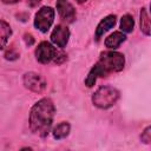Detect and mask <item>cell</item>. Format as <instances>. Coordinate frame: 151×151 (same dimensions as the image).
Wrapping results in <instances>:
<instances>
[{
	"mask_svg": "<svg viewBox=\"0 0 151 151\" xmlns=\"http://www.w3.org/2000/svg\"><path fill=\"white\" fill-rule=\"evenodd\" d=\"M55 107L50 98H42L33 105L29 112V127L33 133L46 137L51 130Z\"/></svg>",
	"mask_w": 151,
	"mask_h": 151,
	"instance_id": "6da1fadb",
	"label": "cell"
},
{
	"mask_svg": "<svg viewBox=\"0 0 151 151\" xmlns=\"http://www.w3.org/2000/svg\"><path fill=\"white\" fill-rule=\"evenodd\" d=\"M59 51L48 41H41L35 50V58L41 64L55 61Z\"/></svg>",
	"mask_w": 151,
	"mask_h": 151,
	"instance_id": "5b68a950",
	"label": "cell"
},
{
	"mask_svg": "<svg viewBox=\"0 0 151 151\" xmlns=\"http://www.w3.org/2000/svg\"><path fill=\"white\" fill-rule=\"evenodd\" d=\"M107 74H109V72H107L99 63H97V64L91 68V71L88 72L87 77H86V79H85V84H86L88 87H92V86L94 85V83H96V80H97L98 77H105V76H107Z\"/></svg>",
	"mask_w": 151,
	"mask_h": 151,
	"instance_id": "9c48e42d",
	"label": "cell"
},
{
	"mask_svg": "<svg viewBox=\"0 0 151 151\" xmlns=\"http://www.w3.org/2000/svg\"><path fill=\"white\" fill-rule=\"evenodd\" d=\"M53 20H54V9L50 6H44L35 14L34 26L40 32L45 33L50 29L51 25L53 24Z\"/></svg>",
	"mask_w": 151,
	"mask_h": 151,
	"instance_id": "277c9868",
	"label": "cell"
},
{
	"mask_svg": "<svg viewBox=\"0 0 151 151\" xmlns=\"http://www.w3.org/2000/svg\"><path fill=\"white\" fill-rule=\"evenodd\" d=\"M11 35H12V29H11L9 25L6 21L1 20V22H0V37H1V47L2 48L5 47L7 40L9 39Z\"/></svg>",
	"mask_w": 151,
	"mask_h": 151,
	"instance_id": "5bb4252c",
	"label": "cell"
},
{
	"mask_svg": "<svg viewBox=\"0 0 151 151\" xmlns=\"http://www.w3.org/2000/svg\"><path fill=\"white\" fill-rule=\"evenodd\" d=\"M140 31L146 35H151V19L149 18L145 8H142L140 11Z\"/></svg>",
	"mask_w": 151,
	"mask_h": 151,
	"instance_id": "4fadbf2b",
	"label": "cell"
},
{
	"mask_svg": "<svg viewBox=\"0 0 151 151\" xmlns=\"http://www.w3.org/2000/svg\"><path fill=\"white\" fill-rule=\"evenodd\" d=\"M150 9H151V5H150Z\"/></svg>",
	"mask_w": 151,
	"mask_h": 151,
	"instance_id": "ffe728a7",
	"label": "cell"
},
{
	"mask_svg": "<svg viewBox=\"0 0 151 151\" xmlns=\"http://www.w3.org/2000/svg\"><path fill=\"white\" fill-rule=\"evenodd\" d=\"M22 83L26 88H28L32 92L41 93L46 88V80L35 72H27L22 77Z\"/></svg>",
	"mask_w": 151,
	"mask_h": 151,
	"instance_id": "8992f818",
	"label": "cell"
},
{
	"mask_svg": "<svg viewBox=\"0 0 151 151\" xmlns=\"http://www.w3.org/2000/svg\"><path fill=\"white\" fill-rule=\"evenodd\" d=\"M19 0H2V2L4 4H15V2H18Z\"/></svg>",
	"mask_w": 151,
	"mask_h": 151,
	"instance_id": "ac0fdd59",
	"label": "cell"
},
{
	"mask_svg": "<svg viewBox=\"0 0 151 151\" xmlns=\"http://www.w3.org/2000/svg\"><path fill=\"white\" fill-rule=\"evenodd\" d=\"M57 11L60 18L67 22H72L76 19V9L67 0H57Z\"/></svg>",
	"mask_w": 151,
	"mask_h": 151,
	"instance_id": "ba28073f",
	"label": "cell"
},
{
	"mask_svg": "<svg viewBox=\"0 0 151 151\" xmlns=\"http://www.w3.org/2000/svg\"><path fill=\"white\" fill-rule=\"evenodd\" d=\"M109 73L110 72H119L123 70L125 64V58L122 53L116 51H106L100 54L98 61Z\"/></svg>",
	"mask_w": 151,
	"mask_h": 151,
	"instance_id": "3957f363",
	"label": "cell"
},
{
	"mask_svg": "<svg viewBox=\"0 0 151 151\" xmlns=\"http://www.w3.org/2000/svg\"><path fill=\"white\" fill-rule=\"evenodd\" d=\"M68 38H70V31L66 26L63 25H57L51 34V41L60 48H64L67 45Z\"/></svg>",
	"mask_w": 151,
	"mask_h": 151,
	"instance_id": "52a82bcc",
	"label": "cell"
},
{
	"mask_svg": "<svg viewBox=\"0 0 151 151\" xmlns=\"http://www.w3.org/2000/svg\"><path fill=\"white\" fill-rule=\"evenodd\" d=\"M119 98V92L112 86H101L92 96V103L99 109H109L116 104Z\"/></svg>",
	"mask_w": 151,
	"mask_h": 151,
	"instance_id": "7a4b0ae2",
	"label": "cell"
},
{
	"mask_svg": "<svg viewBox=\"0 0 151 151\" xmlns=\"http://www.w3.org/2000/svg\"><path fill=\"white\" fill-rule=\"evenodd\" d=\"M86 0H77V2H79V4H83V2H85Z\"/></svg>",
	"mask_w": 151,
	"mask_h": 151,
	"instance_id": "d6986e66",
	"label": "cell"
},
{
	"mask_svg": "<svg viewBox=\"0 0 151 151\" xmlns=\"http://www.w3.org/2000/svg\"><path fill=\"white\" fill-rule=\"evenodd\" d=\"M116 19H117V17L113 15V14H111V15L105 17V18L98 24L97 29H96V39H97V40H99V38H100L105 32H107L110 28H112V27L114 26Z\"/></svg>",
	"mask_w": 151,
	"mask_h": 151,
	"instance_id": "30bf717a",
	"label": "cell"
},
{
	"mask_svg": "<svg viewBox=\"0 0 151 151\" xmlns=\"http://www.w3.org/2000/svg\"><path fill=\"white\" fill-rule=\"evenodd\" d=\"M70 124L67 122H61L60 124H58L54 130H53V137L57 139V140H60V139H64L65 137L68 136L70 133Z\"/></svg>",
	"mask_w": 151,
	"mask_h": 151,
	"instance_id": "7c38bea8",
	"label": "cell"
},
{
	"mask_svg": "<svg viewBox=\"0 0 151 151\" xmlns=\"http://www.w3.org/2000/svg\"><path fill=\"white\" fill-rule=\"evenodd\" d=\"M125 40H126V35L123 32H113L105 39V46L110 50H116Z\"/></svg>",
	"mask_w": 151,
	"mask_h": 151,
	"instance_id": "8fae6325",
	"label": "cell"
},
{
	"mask_svg": "<svg viewBox=\"0 0 151 151\" xmlns=\"http://www.w3.org/2000/svg\"><path fill=\"white\" fill-rule=\"evenodd\" d=\"M140 140L144 143V144H151V126L146 127L142 136H140Z\"/></svg>",
	"mask_w": 151,
	"mask_h": 151,
	"instance_id": "2e32d148",
	"label": "cell"
},
{
	"mask_svg": "<svg viewBox=\"0 0 151 151\" xmlns=\"http://www.w3.org/2000/svg\"><path fill=\"white\" fill-rule=\"evenodd\" d=\"M28 1V4H29V6H32V7H34L35 5H38L41 0H27Z\"/></svg>",
	"mask_w": 151,
	"mask_h": 151,
	"instance_id": "e0dca14e",
	"label": "cell"
},
{
	"mask_svg": "<svg viewBox=\"0 0 151 151\" xmlns=\"http://www.w3.org/2000/svg\"><path fill=\"white\" fill-rule=\"evenodd\" d=\"M133 26H134L133 18L130 14L123 15V18L120 19V29L124 33H130L133 31Z\"/></svg>",
	"mask_w": 151,
	"mask_h": 151,
	"instance_id": "9a60e30c",
	"label": "cell"
}]
</instances>
